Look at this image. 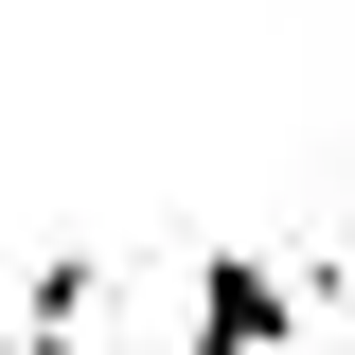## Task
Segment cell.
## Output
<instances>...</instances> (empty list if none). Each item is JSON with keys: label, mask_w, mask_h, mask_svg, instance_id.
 Returning <instances> with one entry per match:
<instances>
[{"label": "cell", "mask_w": 355, "mask_h": 355, "mask_svg": "<svg viewBox=\"0 0 355 355\" xmlns=\"http://www.w3.org/2000/svg\"><path fill=\"white\" fill-rule=\"evenodd\" d=\"M89 302H107V266H89V249H53L36 284H18V320H0V355H71V338H89Z\"/></svg>", "instance_id": "2"}, {"label": "cell", "mask_w": 355, "mask_h": 355, "mask_svg": "<svg viewBox=\"0 0 355 355\" xmlns=\"http://www.w3.org/2000/svg\"><path fill=\"white\" fill-rule=\"evenodd\" d=\"M320 302H338V266H249V249H214L196 302H178V355H284Z\"/></svg>", "instance_id": "1"}]
</instances>
